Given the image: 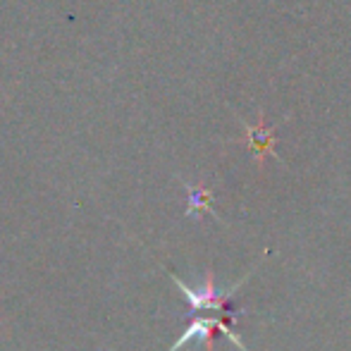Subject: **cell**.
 <instances>
[{
  "label": "cell",
  "instance_id": "1",
  "mask_svg": "<svg viewBox=\"0 0 351 351\" xmlns=\"http://www.w3.org/2000/svg\"><path fill=\"white\" fill-rule=\"evenodd\" d=\"M251 273H254V270H251ZM251 273H246L244 278H241L234 287H232V289H227V291H220V289H217L215 282H213V275H208L204 285L196 287V289L186 287L184 282L177 278V275H170V278L175 280V285L182 289V294L186 296V301H189V306H191L194 311H222V308H225L227 301H230L232 296H234V291L239 289V287L251 278Z\"/></svg>",
  "mask_w": 351,
  "mask_h": 351
},
{
  "label": "cell",
  "instance_id": "2",
  "mask_svg": "<svg viewBox=\"0 0 351 351\" xmlns=\"http://www.w3.org/2000/svg\"><path fill=\"white\" fill-rule=\"evenodd\" d=\"M215 332L227 335V337H230L232 342L237 344V349H239V351H246L244 342L239 339V335H237L234 330H230V325L222 323V320H217V318H196L194 323H191L189 328H186L184 332H182V337L177 339L175 344H172V349H170V351H180L182 347H184V344L194 342V339L204 342V344H206V351H213V335H215Z\"/></svg>",
  "mask_w": 351,
  "mask_h": 351
},
{
  "label": "cell",
  "instance_id": "3",
  "mask_svg": "<svg viewBox=\"0 0 351 351\" xmlns=\"http://www.w3.org/2000/svg\"><path fill=\"white\" fill-rule=\"evenodd\" d=\"M244 127H246V139H249L251 151L256 153V160L263 162V158H265V156H270V153L275 156V151H273V146H275V134H273V130H268V127H265L263 112H261L258 125H256V127L244 125Z\"/></svg>",
  "mask_w": 351,
  "mask_h": 351
},
{
  "label": "cell",
  "instance_id": "4",
  "mask_svg": "<svg viewBox=\"0 0 351 351\" xmlns=\"http://www.w3.org/2000/svg\"><path fill=\"white\" fill-rule=\"evenodd\" d=\"M186 191H189V208H186V215L194 217V213H199V210H206V213H210V215H215V208L210 206V199H213L210 189L186 184Z\"/></svg>",
  "mask_w": 351,
  "mask_h": 351
}]
</instances>
